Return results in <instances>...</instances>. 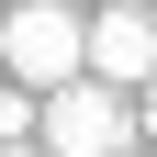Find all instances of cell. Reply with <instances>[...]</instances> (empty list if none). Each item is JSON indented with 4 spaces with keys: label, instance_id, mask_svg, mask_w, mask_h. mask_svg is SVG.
Returning <instances> with one entry per match:
<instances>
[{
    "label": "cell",
    "instance_id": "1",
    "mask_svg": "<svg viewBox=\"0 0 157 157\" xmlns=\"http://www.w3.org/2000/svg\"><path fill=\"white\" fill-rule=\"evenodd\" d=\"M0 67H11V90H67V78H90V11H67V0H23L11 23H0Z\"/></svg>",
    "mask_w": 157,
    "mask_h": 157
},
{
    "label": "cell",
    "instance_id": "2",
    "mask_svg": "<svg viewBox=\"0 0 157 157\" xmlns=\"http://www.w3.org/2000/svg\"><path fill=\"white\" fill-rule=\"evenodd\" d=\"M34 135H45V157H135V101L101 78H67L34 101Z\"/></svg>",
    "mask_w": 157,
    "mask_h": 157
},
{
    "label": "cell",
    "instance_id": "3",
    "mask_svg": "<svg viewBox=\"0 0 157 157\" xmlns=\"http://www.w3.org/2000/svg\"><path fill=\"white\" fill-rule=\"evenodd\" d=\"M90 78H101V90H124V101L157 78V11H146V0L90 11Z\"/></svg>",
    "mask_w": 157,
    "mask_h": 157
},
{
    "label": "cell",
    "instance_id": "4",
    "mask_svg": "<svg viewBox=\"0 0 157 157\" xmlns=\"http://www.w3.org/2000/svg\"><path fill=\"white\" fill-rule=\"evenodd\" d=\"M0 146H34V90H0Z\"/></svg>",
    "mask_w": 157,
    "mask_h": 157
},
{
    "label": "cell",
    "instance_id": "5",
    "mask_svg": "<svg viewBox=\"0 0 157 157\" xmlns=\"http://www.w3.org/2000/svg\"><path fill=\"white\" fill-rule=\"evenodd\" d=\"M135 135H157V78H146V90H135Z\"/></svg>",
    "mask_w": 157,
    "mask_h": 157
},
{
    "label": "cell",
    "instance_id": "6",
    "mask_svg": "<svg viewBox=\"0 0 157 157\" xmlns=\"http://www.w3.org/2000/svg\"><path fill=\"white\" fill-rule=\"evenodd\" d=\"M0 157H45V146H0Z\"/></svg>",
    "mask_w": 157,
    "mask_h": 157
},
{
    "label": "cell",
    "instance_id": "7",
    "mask_svg": "<svg viewBox=\"0 0 157 157\" xmlns=\"http://www.w3.org/2000/svg\"><path fill=\"white\" fill-rule=\"evenodd\" d=\"M146 157H157V146H146Z\"/></svg>",
    "mask_w": 157,
    "mask_h": 157
}]
</instances>
